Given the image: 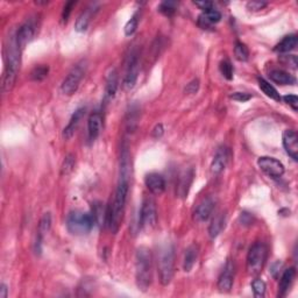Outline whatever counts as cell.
I'll list each match as a JSON object with an SVG mask.
<instances>
[{
  "label": "cell",
  "mask_w": 298,
  "mask_h": 298,
  "mask_svg": "<svg viewBox=\"0 0 298 298\" xmlns=\"http://www.w3.org/2000/svg\"><path fill=\"white\" fill-rule=\"evenodd\" d=\"M258 166L265 174H267L268 176L273 178H279L285 174V166H283L282 162H280L279 160L274 159V157H259Z\"/></svg>",
  "instance_id": "9c48e42d"
},
{
  "label": "cell",
  "mask_w": 298,
  "mask_h": 298,
  "mask_svg": "<svg viewBox=\"0 0 298 298\" xmlns=\"http://www.w3.org/2000/svg\"><path fill=\"white\" fill-rule=\"evenodd\" d=\"M296 276V271L295 268H289L286 269L285 273L282 274V278L280 280V285H279V297H285L287 294L289 293L290 288H292L294 280H295Z\"/></svg>",
  "instance_id": "ffe728a7"
},
{
  "label": "cell",
  "mask_w": 298,
  "mask_h": 298,
  "mask_svg": "<svg viewBox=\"0 0 298 298\" xmlns=\"http://www.w3.org/2000/svg\"><path fill=\"white\" fill-rule=\"evenodd\" d=\"M220 19H222V14L215 8H210L208 10H203V13L199 15L198 23L205 28L219 22Z\"/></svg>",
  "instance_id": "44dd1931"
},
{
  "label": "cell",
  "mask_w": 298,
  "mask_h": 298,
  "mask_svg": "<svg viewBox=\"0 0 298 298\" xmlns=\"http://www.w3.org/2000/svg\"><path fill=\"white\" fill-rule=\"evenodd\" d=\"M224 227H225V215L224 213H219L215 218L212 219L211 224L209 226V236L211 239H216L222 232Z\"/></svg>",
  "instance_id": "4316f807"
},
{
  "label": "cell",
  "mask_w": 298,
  "mask_h": 298,
  "mask_svg": "<svg viewBox=\"0 0 298 298\" xmlns=\"http://www.w3.org/2000/svg\"><path fill=\"white\" fill-rule=\"evenodd\" d=\"M138 24H139V16H138V13H135L134 15L127 21V23H126L125 34L127 35V36H131L132 34H134L136 28H138Z\"/></svg>",
  "instance_id": "836d02e7"
},
{
  "label": "cell",
  "mask_w": 298,
  "mask_h": 298,
  "mask_svg": "<svg viewBox=\"0 0 298 298\" xmlns=\"http://www.w3.org/2000/svg\"><path fill=\"white\" fill-rule=\"evenodd\" d=\"M175 266V250L173 245H167L160 254L159 274L160 282L162 286H168L174 276Z\"/></svg>",
  "instance_id": "5b68a950"
},
{
  "label": "cell",
  "mask_w": 298,
  "mask_h": 298,
  "mask_svg": "<svg viewBox=\"0 0 298 298\" xmlns=\"http://www.w3.org/2000/svg\"><path fill=\"white\" fill-rule=\"evenodd\" d=\"M259 86H260V89L262 90V92H264L267 97L271 98V99H274L276 101L281 100V96H280V93L278 92V90H276L275 87L273 86L271 83L267 82V80H266V79L259 78Z\"/></svg>",
  "instance_id": "83f0119b"
},
{
  "label": "cell",
  "mask_w": 298,
  "mask_h": 298,
  "mask_svg": "<svg viewBox=\"0 0 298 298\" xmlns=\"http://www.w3.org/2000/svg\"><path fill=\"white\" fill-rule=\"evenodd\" d=\"M50 226H51L50 213H44L40 220V224H38L36 240H35V244H34V250L36 254H40L42 252V243H43V238L45 234L49 232Z\"/></svg>",
  "instance_id": "7c38bea8"
},
{
  "label": "cell",
  "mask_w": 298,
  "mask_h": 298,
  "mask_svg": "<svg viewBox=\"0 0 298 298\" xmlns=\"http://www.w3.org/2000/svg\"><path fill=\"white\" fill-rule=\"evenodd\" d=\"M7 294H8V289H7V286L2 283L1 287H0V298H6Z\"/></svg>",
  "instance_id": "f6af8a7d"
},
{
  "label": "cell",
  "mask_w": 298,
  "mask_h": 298,
  "mask_svg": "<svg viewBox=\"0 0 298 298\" xmlns=\"http://www.w3.org/2000/svg\"><path fill=\"white\" fill-rule=\"evenodd\" d=\"M240 220H241V223L244 224V225H251V224L253 223V217H252L250 213L244 212V213H241Z\"/></svg>",
  "instance_id": "b9f144b4"
},
{
  "label": "cell",
  "mask_w": 298,
  "mask_h": 298,
  "mask_svg": "<svg viewBox=\"0 0 298 298\" xmlns=\"http://www.w3.org/2000/svg\"><path fill=\"white\" fill-rule=\"evenodd\" d=\"M267 246L264 243H257L251 247L247 255V271L251 275L260 274L267 260Z\"/></svg>",
  "instance_id": "8992f818"
},
{
  "label": "cell",
  "mask_w": 298,
  "mask_h": 298,
  "mask_svg": "<svg viewBox=\"0 0 298 298\" xmlns=\"http://www.w3.org/2000/svg\"><path fill=\"white\" fill-rule=\"evenodd\" d=\"M20 51L21 48L17 44L16 36L14 34L8 38L5 47V70H3L1 79V89L3 93L9 92L15 83L17 70L20 66Z\"/></svg>",
  "instance_id": "7a4b0ae2"
},
{
  "label": "cell",
  "mask_w": 298,
  "mask_h": 298,
  "mask_svg": "<svg viewBox=\"0 0 298 298\" xmlns=\"http://www.w3.org/2000/svg\"><path fill=\"white\" fill-rule=\"evenodd\" d=\"M234 55H236V58L239 59V61L246 62L248 57H250V51H248L246 44H244L243 42H237L236 47H234Z\"/></svg>",
  "instance_id": "f546056e"
},
{
  "label": "cell",
  "mask_w": 298,
  "mask_h": 298,
  "mask_svg": "<svg viewBox=\"0 0 298 298\" xmlns=\"http://www.w3.org/2000/svg\"><path fill=\"white\" fill-rule=\"evenodd\" d=\"M220 72L223 73V76L225 77L226 79L231 80L233 78V66L231 64L230 61H223L219 65Z\"/></svg>",
  "instance_id": "d590c367"
},
{
  "label": "cell",
  "mask_w": 298,
  "mask_h": 298,
  "mask_svg": "<svg viewBox=\"0 0 298 298\" xmlns=\"http://www.w3.org/2000/svg\"><path fill=\"white\" fill-rule=\"evenodd\" d=\"M118 90V71L115 69H111L107 73L106 86H105V98L112 99L115 96Z\"/></svg>",
  "instance_id": "7402d4cb"
},
{
  "label": "cell",
  "mask_w": 298,
  "mask_h": 298,
  "mask_svg": "<svg viewBox=\"0 0 298 298\" xmlns=\"http://www.w3.org/2000/svg\"><path fill=\"white\" fill-rule=\"evenodd\" d=\"M139 71H140V64H139L138 52L133 51L131 52V55H129L128 57L127 68H126V75L124 78V86L126 90H131L134 87L139 77Z\"/></svg>",
  "instance_id": "ba28073f"
},
{
  "label": "cell",
  "mask_w": 298,
  "mask_h": 298,
  "mask_svg": "<svg viewBox=\"0 0 298 298\" xmlns=\"http://www.w3.org/2000/svg\"><path fill=\"white\" fill-rule=\"evenodd\" d=\"M84 114H85V108L84 107H80L78 110L73 112L72 117L70 118V121L68 122V125H66L64 131H63V138L66 140L72 138V135L75 134L77 127H78L80 120H82L84 117Z\"/></svg>",
  "instance_id": "d6986e66"
},
{
  "label": "cell",
  "mask_w": 298,
  "mask_h": 298,
  "mask_svg": "<svg viewBox=\"0 0 298 298\" xmlns=\"http://www.w3.org/2000/svg\"><path fill=\"white\" fill-rule=\"evenodd\" d=\"M198 252H199V248L197 245L195 244L187 248V251H185V254H184V260H183L184 272L189 273L192 268H194V266L196 262H197V259H198Z\"/></svg>",
  "instance_id": "603a6c76"
},
{
  "label": "cell",
  "mask_w": 298,
  "mask_h": 298,
  "mask_svg": "<svg viewBox=\"0 0 298 298\" xmlns=\"http://www.w3.org/2000/svg\"><path fill=\"white\" fill-rule=\"evenodd\" d=\"M229 157H230L229 149H227L226 147H220V148L217 150L216 155L213 157V161L211 163L212 174L215 175L222 174L227 166V162H229Z\"/></svg>",
  "instance_id": "9a60e30c"
},
{
  "label": "cell",
  "mask_w": 298,
  "mask_h": 298,
  "mask_svg": "<svg viewBox=\"0 0 298 298\" xmlns=\"http://www.w3.org/2000/svg\"><path fill=\"white\" fill-rule=\"evenodd\" d=\"M101 127H103V115L98 111L93 112L87 121V134L90 141H94L99 136Z\"/></svg>",
  "instance_id": "ac0fdd59"
},
{
  "label": "cell",
  "mask_w": 298,
  "mask_h": 298,
  "mask_svg": "<svg viewBox=\"0 0 298 298\" xmlns=\"http://www.w3.org/2000/svg\"><path fill=\"white\" fill-rule=\"evenodd\" d=\"M86 71V61L82 59L77 63L76 65H73V68L70 70L68 75L63 80L61 85V91L65 96H71L78 90V86L80 82H82L84 75Z\"/></svg>",
  "instance_id": "52a82bcc"
},
{
  "label": "cell",
  "mask_w": 298,
  "mask_h": 298,
  "mask_svg": "<svg viewBox=\"0 0 298 298\" xmlns=\"http://www.w3.org/2000/svg\"><path fill=\"white\" fill-rule=\"evenodd\" d=\"M135 279L138 288L147 292L153 280L152 252L146 247H140L135 254Z\"/></svg>",
  "instance_id": "3957f363"
},
{
  "label": "cell",
  "mask_w": 298,
  "mask_h": 298,
  "mask_svg": "<svg viewBox=\"0 0 298 298\" xmlns=\"http://www.w3.org/2000/svg\"><path fill=\"white\" fill-rule=\"evenodd\" d=\"M283 99H285V101L288 105H290L294 110L297 111L298 108V98L297 96H295V94H288V96H285L283 97Z\"/></svg>",
  "instance_id": "74e56055"
},
{
  "label": "cell",
  "mask_w": 298,
  "mask_h": 298,
  "mask_svg": "<svg viewBox=\"0 0 298 298\" xmlns=\"http://www.w3.org/2000/svg\"><path fill=\"white\" fill-rule=\"evenodd\" d=\"M298 43V38L295 34L287 35V36L283 37L282 41H280V43L276 44L274 50L279 54H286V52H289L294 50L296 48Z\"/></svg>",
  "instance_id": "cb8c5ba5"
},
{
  "label": "cell",
  "mask_w": 298,
  "mask_h": 298,
  "mask_svg": "<svg viewBox=\"0 0 298 298\" xmlns=\"http://www.w3.org/2000/svg\"><path fill=\"white\" fill-rule=\"evenodd\" d=\"M92 217L94 223H97L99 226L103 225V222H106V211H104L101 203H94L92 208Z\"/></svg>",
  "instance_id": "f1b7e54d"
},
{
  "label": "cell",
  "mask_w": 298,
  "mask_h": 298,
  "mask_svg": "<svg viewBox=\"0 0 298 298\" xmlns=\"http://www.w3.org/2000/svg\"><path fill=\"white\" fill-rule=\"evenodd\" d=\"M269 77L273 82L276 84H280V85H293L295 84V78L292 75H289L288 72L283 71V70H273V71L269 73Z\"/></svg>",
  "instance_id": "484cf974"
},
{
  "label": "cell",
  "mask_w": 298,
  "mask_h": 298,
  "mask_svg": "<svg viewBox=\"0 0 298 298\" xmlns=\"http://www.w3.org/2000/svg\"><path fill=\"white\" fill-rule=\"evenodd\" d=\"M75 164H76L75 156H73L72 154L66 155L64 161H63L62 169H61L63 176H66V175H69L70 173H71V171L73 170V168H75Z\"/></svg>",
  "instance_id": "1f68e13d"
},
{
  "label": "cell",
  "mask_w": 298,
  "mask_h": 298,
  "mask_svg": "<svg viewBox=\"0 0 298 298\" xmlns=\"http://www.w3.org/2000/svg\"><path fill=\"white\" fill-rule=\"evenodd\" d=\"M283 147L286 152L294 161L298 160V138L295 131L287 129L283 133Z\"/></svg>",
  "instance_id": "5bb4252c"
},
{
  "label": "cell",
  "mask_w": 298,
  "mask_h": 298,
  "mask_svg": "<svg viewBox=\"0 0 298 298\" xmlns=\"http://www.w3.org/2000/svg\"><path fill=\"white\" fill-rule=\"evenodd\" d=\"M231 98H232L233 100H237V101H243V103H245V101L250 100L252 96L250 93H246V92H234L231 94Z\"/></svg>",
  "instance_id": "8d00e7d4"
},
{
  "label": "cell",
  "mask_w": 298,
  "mask_h": 298,
  "mask_svg": "<svg viewBox=\"0 0 298 298\" xmlns=\"http://www.w3.org/2000/svg\"><path fill=\"white\" fill-rule=\"evenodd\" d=\"M252 288H253V293H254L255 297H258V298L265 297L266 283L262 281L261 279L254 280L253 283H252Z\"/></svg>",
  "instance_id": "d6a6232c"
},
{
  "label": "cell",
  "mask_w": 298,
  "mask_h": 298,
  "mask_svg": "<svg viewBox=\"0 0 298 298\" xmlns=\"http://www.w3.org/2000/svg\"><path fill=\"white\" fill-rule=\"evenodd\" d=\"M94 10L96 9H94L93 7H89V8H86L82 14H80L75 23V29L77 31L83 33V31H85L87 29V27H89V24H90V21L93 16Z\"/></svg>",
  "instance_id": "d4e9b609"
},
{
  "label": "cell",
  "mask_w": 298,
  "mask_h": 298,
  "mask_svg": "<svg viewBox=\"0 0 298 298\" xmlns=\"http://www.w3.org/2000/svg\"><path fill=\"white\" fill-rule=\"evenodd\" d=\"M129 178H131V173L120 171L113 204L108 206L106 210V222L105 224L112 233H117L119 227H120L129 190Z\"/></svg>",
  "instance_id": "6da1fadb"
},
{
  "label": "cell",
  "mask_w": 298,
  "mask_h": 298,
  "mask_svg": "<svg viewBox=\"0 0 298 298\" xmlns=\"http://www.w3.org/2000/svg\"><path fill=\"white\" fill-rule=\"evenodd\" d=\"M159 10L164 15L167 16H171L174 15L175 12H176V2L173 1H164L160 5Z\"/></svg>",
  "instance_id": "e575fe53"
},
{
  "label": "cell",
  "mask_w": 298,
  "mask_h": 298,
  "mask_svg": "<svg viewBox=\"0 0 298 298\" xmlns=\"http://www.w3.org/2000/svg\"><path fill=\"white\" fill-rule=\"evenodd\" d=\"M215 199L211 197L205 198L194 212V219L198 223H204L211 217L213 210H215Z\"/></svg>",
  "instance_id": "4fadbf2b"
},
{
  "label": "cell",
  "mask_w": 298,
  "mask_h": 298,
  "mask_svg": "<svg viewBox=\"0 0 298 298\" xmlns=\"http://www.w3.org/2000/svg\"><path fill=\"white\" fill-rule=\"evenodd\" d=\"M34 34H35V27L30 21H27V22L21 24L20 28L15 33L16 41H17V44H19V47L21 49L26 47V45L31 41V38L34 37Z\"/></svg>",
  "instance_id": "2e32d148"
},
{
  "label": "cell",
  "mask_w": 298,
  "mask_h": 298,
  "mask_svg": "<svg viewBox=\"0 0 298 298\" xmlns=\"http://www.w3.org/2000/svg\"><path fill=\"white\" fill-rule=\"evenodd\" d=\"M266 6H267V2H264V1H250L247 3L248 9L251 10H260L262 8H265Z\"/></svg>",
  "instance_id": "60d3db41"
},
{
  "label": "cell",
  "mask_w": 298,
  "mask_h": 298,
  "mask_svg": "<svg viewBox=\"0 0 298 298\" xmlns=\"http://www.w3.org/2000/svg\"><path fill=\"white\" fill-rule=\"evenodd\" d=\"M94 220L92 215L82 211H73L66 218V229L73 236L87 234L92 230Z\"/></svg>",
  "instance_id": "277c9868"
},
{
  "label": "cell",
  "mask_w": 298,
  "mask_h": 298,
  "mask_svg": "<svg viewBox=\"0 0 298 298\" xmlns=\"http://www.w3.org/2000/svg\"><path fill=\"white\" fill-rule=\"evenodd\" d=\"M75 1H68L64 5V8H63V12H62V20L66 22L68 21V17L70 15V13H71V8L75 5Z\"/></svg>",
  "instance_id": "f35d334b"
},
{
  "label": "cell",
  "mask_w": 298,
  "mask_h": 298,
  "mask_svg": "<svg viewBox=\"0 0 298 298\" xmlns=\"http://www.w3.org/2000/svg\"><path fill=\"white\" fill-rule=\"evenodd\" d=\"M140 223H141V226L148 227V229L156 226L157 211L155 203L152 199H146L142 203L141 211H140Z\"/></svg>",
  "instance_id": "30bf717a"
},
{
  "label": "cell",
  "mask_w": 298,
  "mask_h": 298,
  "mask_svg": "<svg viewBox=\"0 0 298 298\" xmlns=\"http://www.w3.org/2000/svg\"><path fill=\"white\" fill-rule=\"evenodd\" d=\"M146 187L154 195H161L166 190V181L162 175L157 173H150L145 178Z\"/></svg>",
  "instance_id": "e0dca14e"
},
{
  "label": "cell",
  "mask_w": 298,
  "mask_h": 298,
  "mask_svg": "<svg viewBox=\"0 0 298 298\" xmlns=\"http://www.w3.org/2000/svg\"><path fill=\"white\" fill-rule=\"evenodd\" d=\"M195 5L198 6L203 10H208L210 8H213V3L211 1H195Z\"/></svg>",
  "instance_id": "7bdbcfd3"
},
{
  "label": "cell",
  "mask_w": 298,
  "mask_h": 298,
  "mask_svg": "<svg viewBox=\"0 0 298 298\" xmlns=\"http://www.w3.org/2000/svg\"><path fill=\"white\" fill-rule=\"evenodd\" d=\"M234 280V265L232 261H227L222 274L218 279V289L222 293H229L232 289Z\"/></svg>",
  "instance_id": "8fae6325"
},
{
  "label": "cell",
  "mask_w": 298,
  "mask_h": 298,
  "mask_svg": "<svg viewBox=\"0 0 298 298\" xmlns=\"http://www.w3.org/2000/svg\"><path fill=\"white\" fill-rule=\"evenodd\" d=\"M163 134V126L162 125H157L153 131V136L154 138H161Z\"/></svg>",
  "instance_id": "ee69618b"
},
{
  "label": "cell",
  "mask_w": 298,
  "mask_h": 298,
  "mask_svg": "<svg viewBox=\"0 0 298 298\" xmlns=\"http://www.w3.org/2000/svg\"><path fill=\"white\" fill-rule=\"evenodd\" d=\"M48 72L49 68L47 65H37L33 69V71L30 73V77L35 82H41V80H43L45 77L48 76Z\"/></svg>",
  "instance_id": "4dcf8cb0"
},
{
  "label": "cell",
  "mask_w": 298,
  "mask_h": 298,
  "mask_svg": "<svg viewBox=\"0 0 298 298\" xmlns=\"http://www.w3.org/2000/svg\"><path fill=\"white\" fill-rule=\"evenodd\" d=\"M199 89V80L198 79H194L192 82H190L185 87V92L189 94H194L198 91Z\"/></svg>",
  "instance_id": "ab89813d"
}]
</instances>
